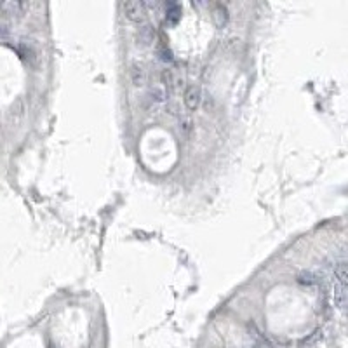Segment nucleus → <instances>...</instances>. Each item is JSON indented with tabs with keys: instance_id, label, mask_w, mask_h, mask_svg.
I'll list each match as a JSON object with an SVG mask.
<instances>
[{
	"instance_id": "nucleus-3",
	"label": "nucleus",
	"mask_w": 348,
	"mask_h": 348,
	"mask_svg": "<svg viewBox=\"0 0 348 348\" xmlns=\"http://www.w3.org/2000/svg\"><path fill=\"white\" fill-rule=\"evenodd\" d=\"M249 341H251V348H274L261 336V333H259L254 325H249Z\"/></svg>"
},
{
	"instance_id": "nucleus-13",
	"label": "nucleus",
	"mask_w": 348,
	"mask_h": 348,
	"mask_svg": "<svg viewBox=\"0 0 348 348\" xmlns=\"http://www.w3.org/2000/svg\"><path fill=\"white\" fill-rule=\"evenodd\" d=\"M160 59H164V61H173V52H171L169 49H162V51H160Z\"/></svg>"
},
{
	"instance_id": "nucleus-8",
	"label": "nucleus",
	"mask_w": 348,
	"mask_h": 348,
	"mask_svg": "<svg viewBox=\"0 0 348 348\" xmlns=\"http://www.w3.org/2000/svg\"><path fill=\"white\" fill-rule=\"evenodd\" d=\"M26 7L23 2H0V11L7 12V14H21V11Z\"/></svg>"
},
{
	"instance_id": "nucleus-4",
	"label": "nucleus",
	"mask_w": 348,
	"mask_h": 348,
	"mask_svg": "<svg viewBox=\"0 0 348 348\" xmlns=\"http://www.w3.org/2000/svg\"><path fill=\"white\" fill-rule=\"evenodd\" d=\"M131 80H133L136 87L145 86V82H147V70H145L143 65L134 63L133 67H131Z\"/></svg>"
},
{
	"instance_id": "nucleus-12",
	"label": "nucleus",
	"mask_w": 348,
	"mask_h": 348,
	"mask_svg": "<svg viewBox=\"0 0 348 348\" xmlns=\"http://www.w3.org/2000/svg\"><path fill=\"white\" fill-rule=\"evenodd\" d=\"M193 127V122L190 117H183L181 120H179V133L181 134H188L192 131Z\"/></svg>"
},
{
	"instance_id": "nucleus-10",
	"label": "nucleus",
	"mask_w": 348,
	"mask_h": 348,
	"mask_svg": "<svg viewBox=\"0 0 348 348\" xmlns=\"http://www.w3.org/2000/svg\"><path fill=\"white\" fill-rule=\"evenodd\" d=\"M138 37H139V40L147 46V44L150 42H153V37H155V32H153V28L150 25H145L143 28H139V32H138Z\"/></svg>"
},
{
	"instance_id": "nucleus-5",
	"label": "nucleus",
	"mask_w": 348,
	"mask_h": 348,
	"mask_svg": "<svg viewBox=\"0 0 348 348\" xmlns=\"http://www.w3.org/2000/svg\"><path fill=\"white\" fill-rule=\"evenodd\" d=\"M148 99L152 101L153 105H160L167 99V91L166 87L162 86H153L152 89L148 91Z\"/></svg>"
},
{
	"instance_id": "nucleus-7",
	"label": "nucleus",
	"mask_w": 348,
	"mask_h": 348,
	"mask_svg": "<svg viewBox=\"0 0 348 348\" xmlns=\"http://www.w3.org/2000/svg\"><path fill=\"white\" fill-rule=\"evenodd\" d=\"M213 19H214L216 26H219V28L227 25V21H228V11H227V7L221 6V4H219V6H216L214 11H213Z\"/></svg>"
},
{
	"instance_id": "nucleus-6",
	"label": "nucleus",
	"mask_w": 348,
	"mask_h": 348,
	"mask_svg": "<svg viewBox=\"0 0 348 348\" xmlns=\"http://www.w3.org/2000/svg\"><path fill=\"white\" fill-rule=\"evenodd\" d=\"M181 17V7L178 6L176 2H171V4H167V7H166V19H167V23H178V19Z\"/></svg>"
},
{
	"instance_id": "nucleus-2",
	"label": "nucleus",
	"mask_w": 348,
	"mask_h": 348,
	"mask_svg": "<svg viewBox=\"0 0 348 348\" xmlns=\"http://www.w3.org/2000/svg\"><path fill=\"white\" fill-rule=\"evenodd\" d=\"M185 107L188 110H197L200 107V101H202V92L199 86H190L187 91H185Z\"/></svg>"
},
{
	"instance_id": "nucleus-1",
	"label": "nucleus",
	"mask_w": 348,
	"mask_h": 348,
	"mask_svg": "<svg viewBox=\"0 0 348 348\" xmlns=\"http://www.w3.org/2000/svg\"><path fill=\"white\" fill-rule=\"evenodd\" d=\"M122 9H124L126 16L129 17L131 21H143L145 16H147V6H145V2H124L122 4Z\"/></svg>"
},
{
	"instance_id": "nucleus-11",
	"label": "nucleus",
	"mask_w": 348,
	"mask_h": 348,
	"mask_svg": "<svg viewBox=\"0 0 348 348\" xmlns=\"http://www.w3.org/2000/svg\"><path fill=\"white\" fill-rule=\"evenodd\" d=\"M298 282L299 284H306V285H315V284H319V279H317L314 274H310V272H305V274L298 275Z\"/></svg>"
},
{
	"instance_id": "nucleus-9",
	"label": "nucleus",
	"mask_w": 348,
	"mask_h": 348,
	"mask_svg": "<svg viewBox=\"0 0 348 348\" xmlns=\"http://www.w3.org/2000/svg\"><path fill=\"white\" fill-rule=\"evenodd\" d=\"M160 80H162V87H167V89H173L176 86V77H174V72L169 68L162 70L160 73Z\"/></svg>"
}]
</instances>
